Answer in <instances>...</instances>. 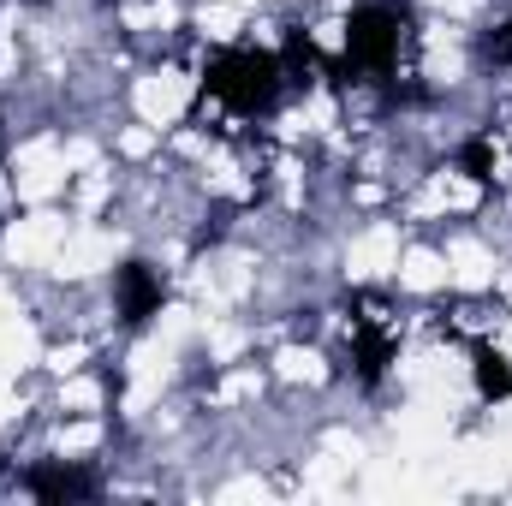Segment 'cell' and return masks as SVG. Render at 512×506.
<instances>
[{
	"mask_svg": "<svg viewBox=\"0 0 512 506\" xmlns=\"http://www.w3.org/2000/svg\"><path fill=\"white\" fill-rule=\"evenodd\" d=\"M102 423L96 417H84V423H60V435H54V453H90V447H102Z\"/></svg>",
	"mask_w": 512,
	"mask_h": 506,
	"instance_id": "ba28073f",
	"label": "cell"
},
{
	"mask_svg": "<svg viewBox=\"0 0 512 506\" xmlns=\"http://www.w3.org/2000/svg\"><path fill=\"white\" fill-rule=\"evenodd\" d=\"M6 197H18V191H12V179H6V173H0V203H6Z\"/></svg>",
	"mask_w": 512,
	"mask_h": 506,
	"instance_id": "9c48e42d",
	"label": "cell"
},
{
	"mask_svg": "<svg viewBox=\"0 0 512 506\" xmlns=\"http://www.w3.org/2000/svg\"><path fill=\"white\" fill-rule=\"evenodd\" d=\"M233 6H245V12H251V6H256V0H233Z\"/></svg>",
	"mask_w": 512,
	"mask_h": 506,
	"instance_id": "30bf717a",
	"label": "cell"
},
{
	"mask_svg": "<svg viewBox=\"0 0 512 506\" xmlns=\"http://www.w3.org/2000/svg\"><path fill=\"white\" fill-rule=\"evenodd\" d=\"M393 280H399V292L429 298V292L447 286V256L435 251V245H405V251H399V268H393Z\"/></svg>",
	"mask_w": 512,
	"mask_h": 506,
	"instance_id": "5b68a950",
	"label": "cell"
},
{
	"mask_svg": "<svg viewBox=\"0 0 512 506\" xmlns=\"http://www.w3.org/2000/svg\"><path fill=\"white\" fill-rule=\"evenodd\" d=\"M274 376L322 387V381H328V358H322L316 346H280V352H274Z\"/></svg>",
	"mask_w": 512,
	"mask_h": 506,
	"instance_id": "8992f818",
	"label": "cell"
},
{
	"mask_svg": "<svg viewBox=\"0 0 512 506\" xmlns=\"http://www.w3.org/2000/svg\"><path fill=\"white\" fill-rule=\"evenodd\" d=\"M60 405H66V411H78V417H96V405H102V381L84 376V370H78V376H66V381H60Z\"/></svg>",
	"mask_w": 512,
	"mask_h": 506,
	"instance_id": "52a82bcc",
	"label": "cell"
},
{
	"mask_svg": "<svg viewBox=\"0 0 512 506\" xmlns=\"http://www.w3.org/2000/svg\"><path fill=\"white\" fill-rule=\"evenodd\" d=\"M447 286H459V292H489L495 280H501V256L489 239H477V233H459V239H447Z\"/></svg>",
	"mask_w": 512,
	"mask_h": 506,
	"instance_id": "277c9868",
	"label": "cell"
},
{
	"mask_svg": "<svg viewBox=\"0 0 512 506\" xmlns=\"http://www.w3.org/2000/svg\"><path fill=\"white\" fill-rule=\"evenodd\" d=\"M66 233H72V221L36 203L24 221H12V227L0 233V256H6L12 268H48V262H54V251L66 245Z\"/></svg>",
	"mask_w": 512,
	"mask_h": 506,
	"instance_id": "7a4b0ae2",
	"label": "cell"
},
{
	"mask_svg": "<svg viewBox=\"0 0 512 506\" xmlns=\"http://www.w3.org/2000/svg\"><path fill=\"white\" fill-rule=\"evenodd\" d=\"M399 221H370L364 233H352V245H346V274L352 280H393V268H399Z\"/></svg>",
	"mask_w": 512,
	"mask_h": 506,
	"instance_id": "3957f363",
	"label": "cell"
},
{
	"mask_svg": "<svg viewBox=\"0 0 512 506\" xmlns=\"http://www.w3.org/2000/svg\"><path fill=\"white\" fill-rule=\"evenodd\" d=\"M191 72H179V66H149L143 78H131V108H137V120L155 131L179 126V114L191 108Z\"/></svg>",
	"mask_w": 512,
	"mask_h": 506,
	"instance_id": "6da1fadb",
	"label": "cell"
}]
</instances>
